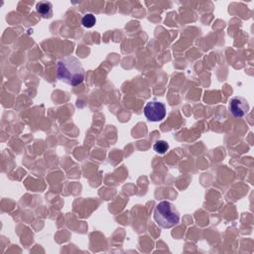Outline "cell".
<instances>
[{
    "instance_id": "cell-1",
    "label": "cell",
    "mask_w": 254,
    "mask_h": 254,
    "mask_svg": "<svg viewBox=\"0 0 254 254\" xmlns=\"http://www.w3.org/2000/svg\"><path fill=\"white\" fill-rule=\"evenodd\" d=\"M57 77L71 86H76L84 79V69L76 58L65 57L57 64Z\"/></svg>"
},
{
    "instance_id": "cell-2",
    "label": "cell",
    "mask_w": 254,
    "mask_h": 254,
    "mask_svg": "<svg viewBox=\"0 0 254 254\" xmlns=\"http://www.w3.org/2000/svg\"><path fill=\"white\" fill-rule=\"evenodd\" d=\"M154 219L160 227L171 228L180 222V212L172 202L163 200L154 210Z\"/></svg>"
},
{
    "instance_id": "cell-3",
    "label": "cell",
    "mask_w": 254,
    "mask_h": 254,
    "mask_svg": "<svg viewBox=\"0 0 254 254\" xmlns=\"http://www.w3.org/2000/svg\"><path fill=\"white\" fill-rule=\"evenodd\" d=\"M144 114L150 121H161L166 116V106L160 101H150L144 107Z\"/></svg>"
},
{
    "instance_id": "cell-4",
    "label": "cell",
    "mask_w": 254,
    "mask_h": 254,
    "mask_svg": "<svg viewBox=\"0 0 254 254\" xmlns=\"http://www.w3.org/2000/svg\"><path fill=\"white\" fill-rule=\"evenodd\" d=\"M228 109L234 117H243L249 111V104L244 97L234 96L229 100Z\"/></svg>"
},
{
    "instance_id": "cell-5",
    "label": "cell",
    "mask_w": 254,
    "mask_h": 254,
    "mask_svg": "<svg viewBox=\"0 0 254 254\" xmlns=\"http://www.w3.org/2000/svg\"><path fill=\"white\" fill-rule=\"evenodd\" d=\"M36 10L43 18H51L53 15L51 2H46V1L38 2L36 5Z\"/></svg>"
},
{
    "instance_id": "cell-6",
    "label": "cell",
    "mask_w": 254,
    "mask_h": 254,
    "mask_svg": "<svg viewBox=\"0 0 254 254\" xmlns=\"http://www.w3.org/2000/svg\"><path fill=\"white\" fill-rule=\"evenodd\" d=\"M153 149L159 154H165L169 149V144L164 140H159L154 144Z\"/></svg>"
},
{
    "instance_id": "cell-7",
    "label": "cell",
    "mask_w": 254,
    "mask_h": 254,
    "mask_svg": "<svg viewBox=\"0 0 254 254\" xmlns=\"http://www.w3.org/2000/svg\"><path fill=\"white\" fill-rule=\"evenodd\" d=\"M95 22H96V19H95L94 15H93V14H90V13L85 14V15L82 17V19H81V24H82V26H84L85 28H91V27H93L94 24H95Z\"/></svg>"
}]
</instances>
